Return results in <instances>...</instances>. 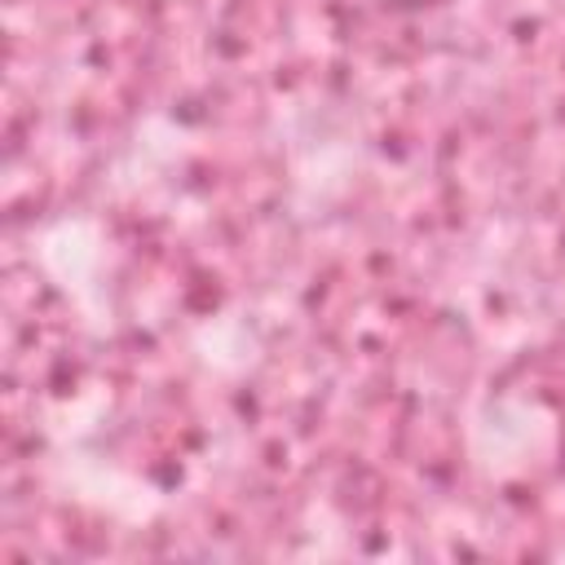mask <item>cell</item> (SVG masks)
I'll return each mask as SVG.
<instances>
[{
    "instance_id": "6da1fadb",
    "label": "cell",
    "mask_w": 565,
    "mask_h": 565,
    "mask_svg": "<svg viewBox=\"0 0 565 565\" xmlns=\"http://www.w3.org/2000/svg\"><path fill=\"white\" fill-rule=\"evenodd\" d=\"M384 9H393V13H424V9H433V4H441V0H380Z\"/></svg>"
}]
</instances>
